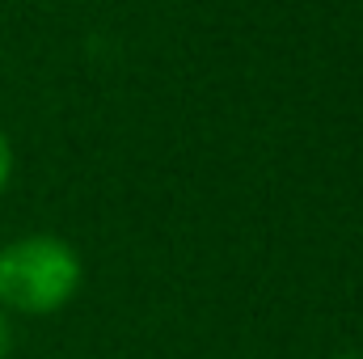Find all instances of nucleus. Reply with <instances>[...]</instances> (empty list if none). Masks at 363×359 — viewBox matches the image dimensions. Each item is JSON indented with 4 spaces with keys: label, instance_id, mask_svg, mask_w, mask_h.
<instances>
[{
    "label": "nucleus",
    "instance_id": "f257e3e1",
    "mask_svg": "<svg viewBox=\"0 0 363 359\" xmlns=\"http://www.w3.org/2000/svg\"><path fill=\"white\" fill-rule=\"evenodd\" d=\"M81 287V258L64 237H21L0 250V309L47 317L60 313Z\"/></svg>",
    "mask_w": 363,
    "mask_h": 359
},
{
    "label": "nucleus",
    "instance_id": "f03ea898",
    "mask_svg": "<svg viewBox=\"0 0 363 359\" xmlns=\"http://www.w3.org/2000/svg\"><path fill=\"white\" fill-rule=\"evenodd\" d=\"M9 178H13V144H9V136L0 131V190L9 186Z\"/></svg>",
    "mask_w": 363,
    "mask_h": 359
},
{
    "label": "nucleus",
    "instance_id": "7ed1b4c3",
    "mask_svg": "<svg viewBox=\"0 0 363 359\" xmlns=\"http://www.w3.org/2000/svg\"><path fill=\"white\" fill-rule=\"evenodd\" d=\"M13 351V321H9V313L0 309V359Z\"/></svg>",
    "mask_w": 363,
    "mask_h": 359
},
{
    "label": "nucleus",
    "instance_id": "20e7f679",
    "mask_svg": "<svg viewBox=\"0 0 363 359\" xmlns=\"http://www.w3.org/2000/svg\"><path fill=\"white\" fill-rule=\"evenodd\" d=\"M334 359H363L359 351H342V355H334Z\"/></svg>",
    "mask_w": 363,
    "mask_h": 359
}]
</instances>
